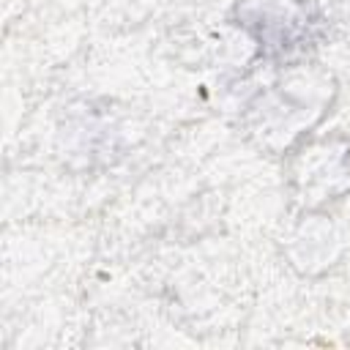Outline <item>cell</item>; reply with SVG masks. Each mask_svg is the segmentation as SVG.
<instances>
[{
  "mask_svg": "<svg viewBox=\"0 0 350 350\" xmlns=\"http://www.w3.org/2000/svg\"><path fill=\"white\" fill-rule=\"evenodd\" d=\"M232 19L265 60L304 55L323 33V16L304 0H238Z\"/></svg>",
  "mask_w": 350,
  "mask_h": 350,
  "instance_id": "6da1fadb",
  "label": "cell"
}]
</instances>
